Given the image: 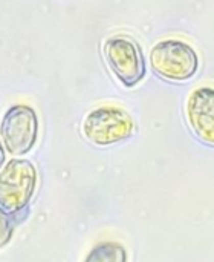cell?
I'll use <instances>...</instances> for the list:
<instances>
[{"instance_id":"obj_1","label":"cell","mask_w":214,"mask_h":262,"mask_svg":"<svg viewBox=\"0 0 214 262\" xmlns=\"http://www.w3.org/2000/svg\"><path fill=\"white\" fill-rule=\"evenodd\" d=\"M103 54L107 66L124 88L132 89L144 80L147 74L146 57L133 37L126 34L109 37L103 45Z\"/></svg>"},{"instance_id":"obj_2","label":"cell","mask_w":214,"mask_h":262,"mask_svg":"<svg viewBox=\"0 0 214 262\" xmlns=\"http://www.w3.org/2000/svg\"><path fill=\"white\" fill-rule=\"evenodd\" d=\"M153 71L170 81H187L199 69V57L193 46L178 38L158 41L150 49Z\"/></svg>"},{"instance_id":"obj_3","label":"cell","mask_w":214,"mask_h":262,"mask_svg":"<svg viewBox=\"0 0 214 262\" xmlns=\"http://www.w3.org/2000/svg\"><path fill=\"white\" fill-rule=\"evenodd\" d=\"M135 130L132 117L118 106H100L83 121L84 137L97 146H110L127 140Z\"/></svg>"},{"instance_id":"obj_4","label":"cell","mask_w":214,"mask_h":262,"mask_svg":"<svg viewBox=\"0 0 214 262\" xmlns=\"http://www.w3.org/2000/svg\"><path fill=\"white\" fill-rule=\"evenodd\" d=\"M37 184V170L28 160H11L0 172V207L9 213L26 209Z\"/></svg>"},{"instance_id":"obj_5","label":"cell","mask_w":214,"mask_h":262,"mask_svg":"<svg viewBox=\"0 0 214 262\" xmlns=\"http://www.w3.org/2000/svg\"><path fill=\"white\" fill-rule=\"evenodd\" d=\"M0 137L11 155H25L37 143L38 117L28 104L11 106L2 118Z\"/></svg>"},{"instance_id":"obj_6","label":"cell","mask_w":214,"mask_h":262,"mask_svg":"<svg viewBox=\"0 0 214 262\" xmlns=\"http://www.w3.org/2000/svg\"><path fill=\"white\" fill-rule=\"evenodd\" d=\"M187 118L193 132L205 143L214 140V91L202 86L193 91L187 101Z\"/></svg>"},{"instance_id":"obj_7","label":"cell","mask_w":214,"mask_h":262,"mask_svg":"<svg viewBox=\"0 0 214 262\" xmlns=\"http://www.w3.org/2000/svg\"><path fill=\"white\" fill-rule=\"evenodd\" d=\"M84 262H127V252L118 243H101L89 252Z\"/></svg>"},{"instance_id":"obj_8","label":"cell","mask_w":214,"mask_h":262,"mask_svg":"<svg viewBox=\"0 0 214 262\" xmlns=\"http://www.w3.org/2000/svg\"><path fill=\"white\" fill-rule=\"evenodd\" d=\"M15 215H20V213H9L0 207V247H5L11 241L14 227L17 223H20L18 220H14Z\"/></svg>"},{"instance_id":"obj_9","label":"cell","mask_w":214,"mask_h":262,"mask_svg":"<svg viewBox=\"0 0 214 262\" xmlns=\"http://www.w3.org/2000/svg\"><path fill=\"white\" fill-rule=\"evenodd\" d=\"M3 163H5V150H3V146L0 143V167L3 166Z\"/></svg>"}]
</instances>
